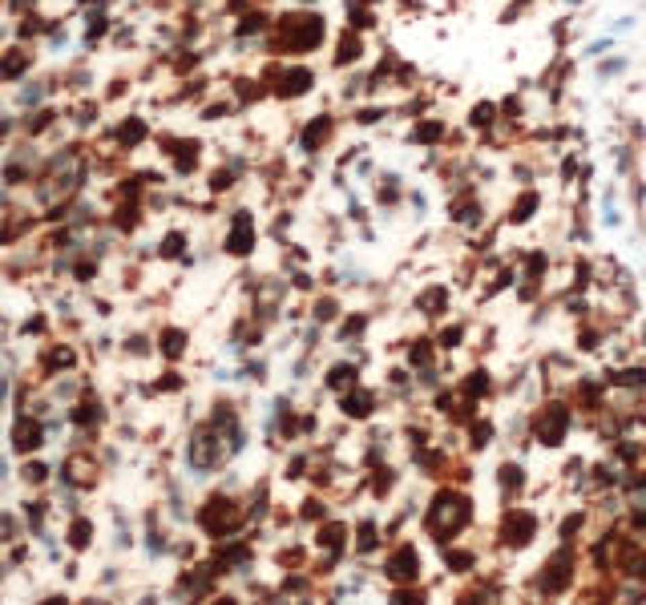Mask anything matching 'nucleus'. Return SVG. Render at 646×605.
Segmentation results:
<instances>
[{"label": "nucleus", "mask_w": 646, "mask_h": 605, "mask_svg": "<svg viewBox=\"0 0 646 605\" xmlns=\"http://www.w3.org/2000/svg\"><path fill=\"white\" fill-rule=\"evenodd\" d=\"M461 521H464V505H461V500H457V496H440L428 525H433V533H437V536H448L457 525H461Z\"/></svg>", "instance_id": "nucleus-1"}, {"label": "nucleus", "mask_w": 646, "mask_h": 605, "mask_svg": "<svg viewBox=\"0 0 646 605\" xmlns=\"http://www.w3.org/2000/svg\"><path fill=\"white\" fill-rule=\"evenodd\" d=\"M89 536H93V521H85V516L69 521V529H65V541H69L73 549H85V545H89Z\"/></svg>", "instance_id": "nucleus-2"}, {"label": "nucleus", "mask_w": 646, "mask_h": 605, "mask_svg": "<svg viewBox=\"0 0 646 605\" xmlns=\"http://www.w3.org/2000/svg\"><path fill=\"white\" fill-rule=\"evenodd\" d=\"M530 533H533V521L525 512H513L509 516V529H505V541H525Z\"/></svg>", "instance_id": "nucleus-3"}, {"label": "nucleus", "mask_w": 646, "mask_h": 605, "mask_svg": "<svg viewBox=\"0 0 646 605\" xmlns=\"http://www.w3.org/2000/svg\"><path fill=\"white\" fill-rule=\"evenodd\" d=\"M37 444H41V428H37V424H28V419H24L21 428H17V448H21V452H33V448H37Z\"/></svg>", "instance_id": "nucleus-4"}, {"label": "nucleus", "mask_w": 646, "mask_h": 605, "mask_svg": "<svg viewBox=\"0 0 646 605\" xmlns=\"http://www.w3.org/2000/svg\"><path fill=\"white\" fill-rule=\"evenodd\" d=\"M412 573H416V557L408 553V549H404V553H400V557L392 561V577H400V581H408Z\"/></svg>", "instance_id": "nucleus-5"}, {"label": "nucleus", "mask_w": 646, "mask_h": 605, "mask_svg": "<svg viewBox=\"0 0 646 605\" xmlns=\"http://www.w3.org/2000/svg\"><path fill=\"white\" fill-rule=\"evenodd\" d=\"M218 605H234V602H231V597H222V602H218Z\"/></svg>", "instance_id": "nucleus-6"}]
</instances>
